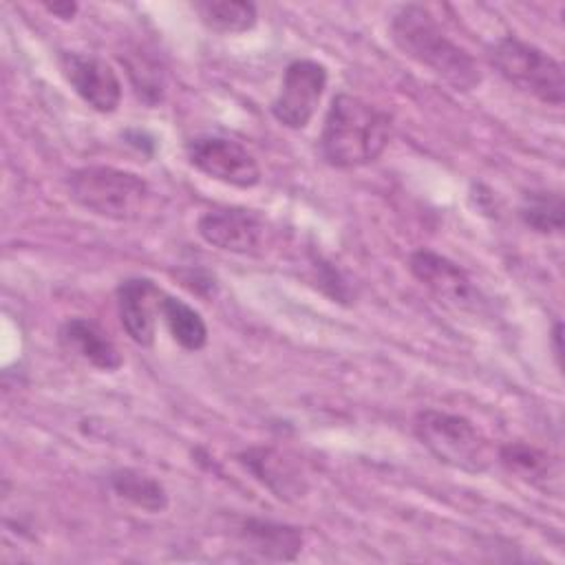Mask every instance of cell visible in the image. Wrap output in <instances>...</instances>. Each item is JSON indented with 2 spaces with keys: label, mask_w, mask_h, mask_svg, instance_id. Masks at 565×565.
Here are the masks:
<instances>
[{
  "label": "cell",
  "mask_w": 565,
  "mask_h": 565,
  "mask_svg": "<svg viewBox=\"0 0 565 565\" xmlns=\"http://www.w3.org/2000/svg\"><path fill=\"white\" fill-rule=\"evenodd\" d=\"M388 31L393 44L406 57L428 68L452 90L470 93L481 84L483 77L477 60L441 31L424 4H402L393 13Z\"/></svg>",
  "instance_id": "6da1fadb"
},
{
  "label": "cell",
  "mask_w": 565,
  "mask_h": 565,
  "mask_svg": "<svg viewBox=\"0 0 565 565\" xmlns=\"http://www.w3.org/2000/svg\"><path fill=\"white\" fill-rule=\"evenodd\" d=\"M393 117L375 104L338 93L324 115L320 154L333 168H360L373 163L391 143Z\"/></svg>",
  "instance_id": "7a4b0ae2"
},
{
  "label": "cell",
  "mask_w": 565,
  "mask_h": 565,
  "mask_svg": "<svg viewBox=\"0 0 565 565\" xmlns=\"http://www.w3.org/2000/svg\"><path fill=\"white\" fill-rule=\"evenodd\" d=\"M68 196L86 212L108 221L141 216L150 185L143 177L113 166H84L66 177Z\"/></svg>",
  "instance_id": "3957f363"
},
{
  "label": "cell",
  "mask_w": 565,
  "mask_h": 565,
  "mask_svg": "<svg viewBox=\"0 0 565 565\" xmlns=\"http://www.w3.org/2000/svg\"><path fill=\"white\" fill-rule=\"evenodd\" d=\"M413 433L437 461L455 470L481 475L492 466L490 441L463 415L424 408L413 419Z\"/></svg>",
  "instance_id": "277c9868"
},
{
  "label": "cell",
  "mask_w": 565,
  "mask_h": 565,
  "mask_svg": "<svg viewBox=\"0 0 565 565\" xmlns=\"http://www.w3.org/2000/svg\"><path fill=\"white\" fill-rule=\"evenodd\" d=\"M488 62L521 93L550 106H561L565 102L563 64L543 49L514 35H505L488 46Z\"/></svg>",
  "instance_id": "5b68a950"
},
{
  "label": "cell",
  "mask_w": 565,
  "mask_h": 565,
  "mask_svg": "<svg viewBox=\"0 0 565 565\" xmlns=\"http://www.w3.org/2000/svg\"><path fill=\"white\" fill-rule=\"evenodd\" d=\"M327 66L316 60H294L282 73L280 88L271 99V115L291 130H302L313 119L327 88Z\"/></svg>",
  "instance_id": "8992f818"
},
{
  "label": "cell",
  "mask_w": 565,
  "mask_h": 565,
  "mask_svg": "<svg viewBox=\"0 0 565 565\" xmlns=\"http://www.w3.org/2000/svg\"><path fill=\"white\" fill-rule=\"evenodd\" d=\"M185 157L205 177L234 188H254L260 183V168L254 154L234 139L201 135L185 143Z\"/></svg>",
  "instance_id": "52a82bcc"
},
{
  "label": "cell",
  "mask_w": 565,
  "mask_h": 565,
  "mask_svg": "<svg viewBox=\"0 0 565 565\" xmlns=\"http://www.w3.org/2000/svg\"><path fill=\"white\" fill-rule=\"evenodd\" d=\"M60 71L77 97L102 115H110L121 104V82L115 68L90 53L60 51Z\"/></svg>",
  "instance_id": "ba28073f"
},
{
  "label": "cell",
  "mask_w": 565,
  "mask_h": 565,
  "mask_svg": "<svg viewBox=\"0 0 565 565\" xmlns=\"http://www.w3.org/2000/svg\"><path fill=\"white\" fill-rule=\"evenodd\" d=\"M115 298L128 338L139 347H152L166 291L152 278L132 276L117 285Z\"/></svg>",
  "instance_id": "9c48e42d"
},
{
  "label": "cell",
  "mask_w": 565,
  "mask_h": 565,
  "mask_svg": "<svg viewBox=\"0 0 565 565\" xmlns=\"http://www.w3.org/2000/svg\"><path fill=\"white\" fill-rule=\"evenodd\" d=\"M199 236L223 252L252 254L265 234L263 221L245 207H214L199 216Z\"/></svg>",
  "instance_id": "30bf717a"
},
{
  "label": "cell",
  "mask_w": 565,
  "mask_h": 565,
  "mask_svg": "<svg viewBox=\"0 0 565 565\" xmlns=\"http://www.w3.org/2000/svg\"><path fill=\"white\" fill-rule=\"evenodd\" d=\"M411 274L430 289L439 300L455 307H472L477 302V289L470 276L450 258L433 252L417 249L408 258Z\"/></svg>",
  "instance_id": "8fae6325"
},
{
  "label": "cell",
  "mask_w": 565,
  "mask_h": 565,
  "mask_svg": "<svg viewBox=\"0 0 565 565\" xmlns=\"http://www.w3.org/2000/svg\"><path fill=\"white\" fill-rule=\"evenodd\" d=\"M238 461L280 501H294L307 492L300 466L278 448L254 446L238 452Z\"/></svg>",
  "instance_id": "7c38bea8"
},
{
  "label": "cell",
  "mask_w": 565,
  "mask_h": 565,
  "mask_svg": "<svg viewBox=\"0 0 565 565\" xmlns=\"http://www.w3.org/2000/svg\"><path fill=\"white\" fill-rule=\"evenodd\" d=\"M60 344L99 371H117L124 360L108 333L93 320L75 316L60 324Z\"/></svg>",
  "instance_id": "4fadbf2b"
},
{
  "label": "cell",
  "mask_w": 565,
  "mask_h": 565,
  "mask_svg": "<svg viewBox=\"0 0 565 565\" xmlns=\"http://www.w3.org/2000/svg\"><path fill=\"white\" fill-rule=\"evenodd\" d=\"M241 541L256 556L267 561H296L302 550V532L287 523L247 519L241 525Z\"/></svg>",
  "instance_id": "5bb4252c"
},
{
  "label": "cell",
  "mask_w": 565,
  "mask_h": 565,
  "mask_svg": "<svg viewBox=\"0 0 565 565\" xmlns=\"http://www.w3.org/2000/svg\"><path fill=\"white\" fill-rule=\"evenodd\" d=\"M497 457L510 475L545 492L552 490V481H558L556 463L545 450L536 446H530L523 441H510L499 446Z\"/></svg>",
  "instance_id": "9a60e30c"
},
{
  "label": "cell",
  "mask_w": 565,
  "mask_h": 565,
  "mask_svg": "<svg viewBox=\"0 0 565 565\" xmlns=\"http://www.w3.org/2000/svg\"><path fill=\"white\" fill-rule=\"evenodd\" d=\"M108 483L110 490L128 501L130 505L150 512V514H159L168 508L170 499H168V490L163 488V483L137 468H117L108 475Z\"/></svg>",
  "instance_id": "2e32d148"
},
{
  "label": "cell",
  "mask_w": 565,
  "mask_h": 565,
  "mask_svg": "<svg viewBox=\"0 0 565 565\" xmlns=\"http://www.w3.org/2000/svg\"><path fill=\"white\" fill-rule=\"evenodd\" d=\"M194 11L210 31L225 35L252 31L258 22L256 4L245 0H201L194 2Z\"/></svg>",
  "instance_id": "e0dca14e"
},
{
  "label": "cell",
  "mask_w": 565,
  "mask_h": 565,
  "mask_svg": "<svg viewBox=\"0 0 565 565\" xmlns=\"http://www.w3.org/2000/svg\"><path fill=\"white\" fill-rule=\"evenodd\" d=\"M161 320L166 322L172 340L185 349V351H201L207 342V324L203 316L183 302L181 298H174L166 294L161 305Z\"/></svg>",
  "instance_id": "ac0fdd59"
},
{
  "label": "cell",
  "mask_w": 565,
  "mask_h": 565,
  "mask_svg": "<svg viewBox=\"0 0 565 565\" xmlns=\"http://www.w3.org/2000/svg\"><path fill=\"white\" fill-rule=\"evenodd\" d=\"M519 216L539 234H561L565 223L563 196L552 190H530L523 194Z\"/></svg>",
  "instance_id": "d6986e66"
},
{
  "label": "cell",
  "mask_w": 565,
  "mask_h": 565,
  "mask_svg": "<svg viewBox=\"0 0 565 565\" xmlns=\"http://www.w3.org/2000/svg\"><path fill=\"white\" fill-rule=\"evenodd\" d=\"M44 9L62 20H73L77 13V4L75 2H44Z\"/></svg>",
  "instance_id": "ffe728a7"
},
{
  "label": "cell",
  "mask_w": 565,
  "mask_h": 565,
  "mask_svg": "<svg viewBox=\"0 0 565 565\" xmlns=\"http://www.w3.org/2000/svg\"><path fill=\"white\" fill-rule=\"evenodd\" d=\"M563 333V327H561V322H556L554 324V329H552V342H554V355H556V362H558V366L563 364V347H561V335Z\"/></svg>",
  "instance_id": "44dd1931"
}]
</instances>
